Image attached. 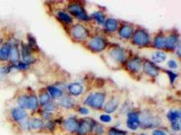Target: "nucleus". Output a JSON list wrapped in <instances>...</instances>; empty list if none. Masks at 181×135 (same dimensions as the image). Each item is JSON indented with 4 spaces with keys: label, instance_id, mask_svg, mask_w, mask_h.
I'll list each match as a JSON object with an SVG mask.
<instances>
[{
    "label": "nucleus",
    "instance_id": "16",
    "mask_svg": "<svg viewBox=\"0 0 181 135\" xmlns=\"http://www.w3.org/2000/svg\"><path fill=\"white\" fill-rule=\"evenodd\" d=\"M65 127L69 131H74L78 128V124L74 119L70 118L65 122Z\"/></svg>",
    "mask_w": 181,
    "mask_h": 135
},
{
    "label": "nucleus",
    "instance_id": "6",
    "mask_svg": "<svg viewBox=\"0 0 181 135\" xmlns=\"http://www.w3.org/2000/svg\"><path fill=\"white\" fill-rule=\"evenodd\" d=\"M110 57L117 62H122L124 61L125 55L123 50L120 48H113L110 52Z\"/></svg>",
    "mask_w": 181,
    "mask_h": 135
},
{
    "label": "nucleus",
    "instance_id": "4",
    "mask_svg": "<svg viewBox=\"0 0 181 135\" xmlns=\"http://www.w3.org/2000/svg\"><path fill=\"white\" fill-rule=\"evenodd\" d=\"M72 35L77 39H84L88 36V31L81 25H78L74 26L72 29Z\"/></svg>",
    "mask_w": 181,
    "mask_h": 135
},
{
    "label": "nucleus",
    "instance_id": "7",
    "mask_svg": "<svg viewBox=\"0 0 181 135\" xmlns=\"http://www.w3.org/2000/svg\"><path fill=\"white\" fill-rule=\"evenodd\" d=\"M140 124L139 116L136 113H129L127 120V126L132 130H136Z\"/></svg>",
    "mask_w": 181,
    "mask_h": 135
},
{
    "label": "nucleus",
    "instance_id": "23",
    "mask_svg": "<svg viewBox=\"0 0 181 135\" xmlns=\"http://www.w3.org/2000/svg\"><path fill=\"white\" fill-rule=\"evenodd\" d=\"M118 107V101L116 100H112L107 103L105 109L107 113H112L116 110Z\"/></svg>",
    "mask_w": 181,
    "mask_h": 135
},
{
    "label": "nucleus",
    "instance_id": "26",
    "mask_svg": "<svg viewBox=\"0 0 181 135\" xmlns=\"http://www.w3.org/2000/svg\"><path fill=\"white\" fill-rule=\"evenodd\" d=\"M166 39L163 37L159 36L155 40V46L158 48H162L166 46Z\"/></svg>",
    "mask_w": 181,
    "mask_h": 135
},
{
    "label": "nucleus",
    "instance_id": "15",
    "mask_svg": "<svg viewBox=\"0 0 181 135\" xmlns=\"http://www.w3.org/2000/svg\"><path fill=\"white\" fill-rule=\"evenodd\" d=\"M151 58L156 63H162L166 59L167 55L164 52H156L152 54Z\"/></svg>",
    "mask_w": 181,
    "mask_h": 135
},
{
    "label": "nucleus",
    "instance_id": "9",
    "mask_svg": "<svg viewBox=\"0 0 181 135\" xmlns=\"http://www.w3.org/2000/svg\"><path fill=\"white\" fill-rule=\"evenodd\" d=\"M128 68L132 72H140L142 69V61L140 58H134L128 63Z\"/></svg>",
    "mask_w": 181,
    "mask_h": 135
},
{
    "label": "nucleus",
    "instance_id": "10",
    "mask_svg": "<svg viewBox=\"0 0 181 135\" xmlns=\"http://www.w3.org/2000/svg\"><path fill=\"white\" fill-rule=\"evenodd\" d=\"M143 69L147 74L152 76H156L158 73V71L156 67L149 61H146L144 64Z\"/></svg>",
    "mask_w": 181,
    "mask_h": 135
},
{
    "label": "nucleus",
    "instance_id": "43",
    "mask_svg": "<svg viewBox=\"0 0 181 135\" xmlns=\"http://www.w3.org/2000/svg\"></svg>",
    "mask_w": 181,
    "mask_h": 135
},
{
    "label": "nucleus",
    "instance_id": "31",
    "mask_svg": "<svg viewBox=\"0 0 181 135\" xmlns=\"http://www.w3.org/2000/svg\"><path fill=\"white\" fill-rule=\"evenodd\" d=\"M93 16L97 20V21L99 23H103L104 22V16L102 12H95L93 14Z\"/></svg>",
    "mask_w": 181,
    "mask_h": 135
},
{
    "label": "nucleus",
    "instance_id": "34",
    "mask_svg": "<svg viewBox=\"0 0 181 135\" xmlns=\"http://www.w3.org/2000/svg\"><path fill=\"white\" fill-rule=\"evenodd\" d=\"M100 119L101 121L104 122H110L112 120V118L109 115H103L100 117Z\"/></svg>",
    "mask_w": 181,
    "mask_h": 135
},
{
    "label": "nucleus",
    "instance_id": "28",
    "mask_svg": "<svg viewBox=\"0 0 181 135\" xmlns=\"http://www.w3.org/2000/svg\"><path fill=\"white\" fill-rule=\"evenodd\" d=\"M48 90L51 95L55 98L60 97L62 95V92L60 89L53 86H50L48 88Z\"/></svg>",
    "mask_w": 181,
    "mask_h": 135
},
{
    "label": "nucleus",
    "instance_id": "2",
    "mask_svg": "<svg viewBox=\"0 0 181 135\" xmlns=\"http://www.w3.org/2000/svg\"><path fill=\"white\" fill-rule=\"evenodd\" d=\"M68 10L72 15L82 20H88L89 17L86 14L85 10L81 6L78 4H72L68 7Z\"/></svg>",
    "mask_w": 181,
    "mask_h": 135
},
{
    "label": "nucleus",
    "instance_id": "13",
    "mask_svg": "<svg viewBox=\"0 0 181 135\" xmlns=\"http://www.w3.org/2000/svg\"><path fill=\"white\" fill-rule=\"evenodd\" d=\"M69 90L72 94L74 95H79L80 94L82 93L83 88L80 84L74 83L69 86Z\"/></svg>",
    "mask_w": 181,
    "mask_h": 135
},
{
    "label": "nucleus",
    "instance_id": "25",
    "mask_svg": "<svg viewBox=\"0 0 181 135\" xmlns=\"http://www.w3.org/2000/svg\"><path fill=\"white\" fill-rule=\"evenodd\" d=\"M44 125L43 121L38 119H33L30 122V127L33 129H39L43 127Z\"/></svg>",
    "mask_w": 181,
    "mask_h": 135
},
{
    "label": "nucleus",
    "instance_id": "3",
    "mask_svg": "<svg viewBox=\"0 0 181 135\" xmlns=\"http://www.w3.org/2000/svg\"><path fill=\"white\" fill-rule=\"evenodd\" d=\"M168 119L172 123V126L174 130L178 131L180 129L181 113L177 110L170 111L167 114Z\"/></svg>",
    "mask_w": 181,
    "mask_h": 135
},
{
    "label": "nucleus",
    "instance_id": "42",
    "mask_svg": "<svg viewBox=\"0 0 181 135\" xmlns=\"http://www.w3.org/2000/svg\"><path fill=\"white\" fill-rule=\"evenodd\" d=\"M1 42H2V40H1V39L0 38V45L1 44Z\"/></svg>",
    "mask_w": 181,
    "mask_h": 135
},
{
    "label": "nucleus",
    "instance_id": "18",
    "mask_svg": "<svg viewBox=\"0 0 181 135\" xmlns=\"http://www.w3.org/2000/svg\"><path fill=\"white\" fill-rule=\"evenodd\" d=\"M178 39L175 36H171L166 39V46L170 49H174L178 44Z\"/></svg>",
    "mask_w": 181,
    "mask_h": 135
},
{
    "label": "nucleus",
    "instance_id": "27",
    "mask_svg": "<svg viewBox=\"0 0 181 135\" xmlns=\"http://www.w3.org/2000/svg\"><path fill=\"white\" fill-rule=\"evenodd\" d=\"M58 18L62 21L63 22H66V23H71L72 21L71 17L69 16L68 14H66L64 12H58Z\"/></svg>",
    "mask_w": 181,
    "mask_h": 135
},
{
    "label": "nucleus",
    "instance_id": "8",
    "mask_svg": "<svg viewBox=\"0 0 181 135\" xmlns=\"http://www.w3.org/2000/svg\"><path fill=\"white\" fill-rule=\"evenodd\" d=\"M89 46L91 49L98 52L104 49L106 47V43L103 39L95 38L91 40Z\"/></svg>",
    "mask_w": 181,
    "mask_h": 135
},
{
    "label": "nucleus",
    "instance_id": "36",
    "mask_svg": "<svg viewBox=\"0 0 181 135\" xmlns=\"http://www.w3.org/2000/svg\"><path fill=\"white\" fill-rule=\"evenodd\" d=\"M109 135H126L123 131L116 129L111 130L109 132Z\"/></svg>",
    "mask_w": 181,
    "mask_h": 135
},
{
    "label": "nucleus",
    "instance_id": "1",
    "mask_svg": "<svg viewBox=\"0 0 181 135\" xmlns=\"http://www.w3.org/2000/svg\"><path fill=\"white\" fill-rule=\"evenodd\" d=\"M105 100V95L100 92H97L88 97L86 103L92 107L98 108L101 107Z\"/></svg>",
    "mask_w": 181,
    "mask_h": 135
},
{
    "label": "nucleus",
    "instance_id": "39",
    "mask_svg": "<svg viewBox=\"0 0 181 135\" xmlns=\"http://www.w3.org/2000/svg\"><path fill=\"white\" fill-rule=\"evenodd\" d=\"M80 113H81L82 115H87L88 114L89 111L88 109L86 107H81L80 108L79 110Z\"/></svg>",
    "mask_w": 181,
    "mask_h": 135
},
{
    "label": "nucleus",
    "instance_id": "14",
    "mask_svg": "<svg viewBox=\"0 0 181 135\" xmlns=\"http://www.w3.org/2000/svg\"><path fill=\"white\" fill-rule=\"evenodd\" d=\"M27 115V113L25 110L21 109H15L12 112V117L16 121L21 120Z\"/></svg>",
    "mask_w": 181,
    "mask_h": 135
},
{
    "label": "nucleus",
    "instance_id": "5",
    "mask_svg": "<svg viewBox=\"0 0 181 135\" xmlns=\"http://www.w3.org/2000/svg\"><path fill=\"white\" fill-rule=\"evenodd\" d=\"M149 42L148 34L143 31L140 30L135 33L133 37V42L139 46H144Z\"/></svg>",
    "mask_w": 181,
    "mask_h": 135
},
{
    "label": "nucleus",
    "instance_id": "19",
    "mask_svg": "<svg viewBox=\"0 0 181 135\" xmlns=\"http://www.w3.org/2000/svg\"><path fill=\"white\" fill-rule=\"evenodd\" d=\"M30 49L28 47L27 45L22 44V54L23 58L26 61H31L32 58L30 55Z\"/></svg>",
    "mask_w": 181,
    "mask_h": 135
},
{
    "label": "nucleus",
    "instance_id": "37",
    "mask_svg": "<svg viewBox=\"0 0 181 135\" xmlns=\"http://www.w3.org/2000/svg\"><path fill=\"white\" fill-rule=\"evenodd\" d=\"M168 66L173 69H176L177 68V64H176L175 61L173 60H170L168 62Z\"/></svg>",
    "mask_w": 181,
    "mask_h": 135
},
{
    "label": "nucleus",
    "instance_id": "11",
    "mask_svg": "<svg viewBox=\"0 0 181 135\" xmlns=\"http://www.w3.org/2000/svg\"><path fill=\"white\" fill-rule=\"evenodd\" d=\"M11 49L10 45L6 43L0 49V59L2 61H6L8 58Z\"/></svg>",
    "mask_w": 181,
    "mask_h": 135
},
{
    "label": "nucleus",
    "instance_id": "17",
    "mask_svg": "<svg viewBox=\"0 0 181 135\" xmlns=\"http://www.w3.org/2000/svg\"><path fill=\"white\" fill-rule=\"evenodd\" d=\"M118 25V22L116 20L109 19L106 21L105 26L107 30L113 32L117 29Z\"/></svg>",
    "mask_w": 181,
    "mask_h": 135
},
{
    "label": "nucleus",
    "instance_id": "32",
    "mask_svg": "<svg viewBox=\"0 0 181 135\" xmlns=\"http://www.w3.org/2000/svg\"><path fill=\"white\" fill-rule=\"evenodd\" d=\"M62 104L65 107H71L73 105V100L70 98H65L62 101Z\"/></svg>",
    "mask_w": 181,
    "mask_h": 135
},
{
    "label": "nucleus",
    "instance_id": "21",
    "mask_svg": "<svg viewBox=\"0 0 181 135\" xmlns=\"http://www.w3.org/2000/svg\"><path fill=\"white\" fill-rule=\"evenodd\" d=\"M133 31L132 28L129 25H125L120 31V35L124 38H129L131 35Z\"/></svg>",
    "mask_w": 181,
    "mask_h": 135
},
{
    "label": "nucleus",
    "instance_id": "33",
    "mask_svg": "<svg viewBox=\"0 0 181 135\" xmlns=\"http://www.w3.org/2000/svg\"><path fill=\"white\" fill-rule=\"evenodd\" d=\"M50 99L49 95L47 93L43 94L40 97V102L42 105H46Z\"/></svg>",
    "mask_w": 181,
    "mask_h": 135
},
{
    "label": "nucleus",
    "instance_id": "20",
    "mask_svg": "<svg viewBox=\"0 0 181 135\" xmlns=\"http://www.w3.org/2000/svg\"><path fill=\"white\" fill-rule=\"evenodd\" d=\"M92 129V124L88 121L82 122L79 128V133L81 135H84Z\"/></svg>",
    "mask_w": 181,
    "mask_h": 135
},
{
    "label": "nucleus",
    "instance_id": "30",
    "mask_svg": "<svg viewBox=\"0 0 181 135\" xmlns=\"http://www.w3.org/2000/svg\"><path fill=\"white\" fill-rule=\"evenodd\" d=\"M28 39L29 43L30 49L35 50L37 49L38 47H37V45L36 40H35V39L34 38V37L31 36V35H28Z\"/></svg>",
    "mask_w": 181,
    "mask_h": 135
},
{
    "label": "nucleus",
    "instance_id": "41",
    "mask_svg": "<svg viewBox=\"0 0 181 135\" xmlns=\"http://www.w3.org/2000/svg\"><path fill=\"white\" fill-rule=\"evenodd\" d=\"M55 109V105L53 104H50L48 105H47L46 107V109L47 110H53Z\"/></svg>",
    "mask_w": 181,
    "mask_h": 135
},
{
    "label": "nucleus",
    "instance_id": "22",
    "mask_svg": "<svg viewBox=\"0 0 181 135\" xmlns=\"http://www.w3.org/2000/svg\"><path fill=\"white\" fill-rule=\"evenodd\" d=\"M10 59L12 62H16L19 59V50L16 46H14L10 49Z\"/></svg>",
    "mask_w": 181,
    "mask_h": 135
},
{
    "label": "nucleus",
    "instance_id": "38",
    "mask_svg": "<svg viewBox=\"0 0 181 135\" xmlns=\"http://www.w3.org/2000/svg\"><path fill=\"white\" fill-rule=\"evenodd\" d=\"M28 66L27 64L26 63H20L18 65V68L20 69H27Z\"/></svg>",
    "mask_w": 181,
    "mask_h": 135
},
{
    "label": "nucleus",
    "instance_id": "24",
    "mask_svg": "<svg viewBox=\"0 0 181 135\" xmlns=\"http://www.w3.org/2000/svg\"><path fill=\"white\" fill-rule=\"evenodd\" d=\"M38 107V100L35 96L29 97L28 109L35 110Z\"/></svg>",
    "mask_w": 181,
    "mask_h": 135
},
{
    "label": "nucleus",
    "instance_id": "35",
    "mask_svg": "<svg viewBox=\"0 0 181 135\" xmlns=\"http://www.w3.org/2000/svg\"><path fill=\"white\" fill-rule=\"evenodd\" d=\"M166 72H167L169 76H170V82L173 84L174 82V81H175V80L176 78V77H177V75L175 74V73H173V72H171V71H167Z\"/></svg>",
    "mask_w": 181,
    "mask_h": 135
},
{
    "label": "nucleus",
    "instance_id": "40",
    "mask_svg": "<svg viewBox=\"0 0 181 135\" xmlns=\"http://www.w3.org/2000/svg\"><path fill=\"white\" fill-rule=\"evenodd\" d=\"M153 135H167L165 132L161 130H155L153 132Z\"/></svg>",
    "mask_w": 181,
    "mask_h": 135
},
{
    "label": "nucleus",
    "instance_id": "29",
    "mask_svg": "<svg viewBox=\"0 0 181 135\" xmlns=\"http://www.w3.org/2000/svg\"><path fill=\"white\" fill-rule=\"evenodd\" d=\"M28 100H29V97H27V96H22V97H20L18 100V104L21 107L28 109Z\"/></svg>",
    "mask_w": 181,
    "mask_h": 135
},
{
    "label": "nucleus",
    "instance_id": "12",
    "mask_svg": "<svg viewBox=\"0 0 181 135\" xmlns=\"http://www.w3.org/2000/svg\"><path fill=\"white\" fill-rule=\"evenodd\" d=\"M142 121L143 123L146 125V126H151L153 124H156V118L154 117V116H152L150 114H148V113H146L145 114L143 115L142 117Z\"/></svg>",
    "mask_w": 181,
    "mask_h": 135
}]
</instances>
